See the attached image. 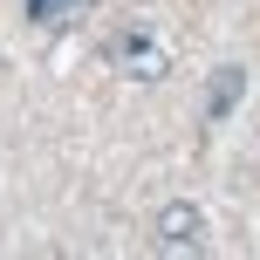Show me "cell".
<instances>
[{
  "instance_id": "6da1fadb",
  "label": "cell",
  "mask_w": 260,
  "mask_h": 260,
  "mask_svg": "<svg viewBox=\"0 0 260 260\" xmlns=\"http://www.w3.org/2000/svg\"><path fill=\"white\" fill-rule=\"evenodd\" d=\"M157 247H171V253L206 247V212H199L192 199H171V206L157 212Z\"/></svg>"
},
{
  "instance_id": "7a4b0ae2",
  "label": "cell",
  "mask_w": 260,
  "mask_h": 260,
  "mask_svg": "<svg viewBox=\"0 0 260 260\" xmlns=\"http://www.w3.org/2000/svg\"><path fill=\"white\" fill-rule=\"evenodd\" d=\"M117 69H123L130 82H157V76H165V48H157L144 27H130V35L117 41Z\"/></svg>"
},
{
  "instance_id": "3957f363",
  "label": "cell",
  "mask_w": 260,
  "mask_h": 260,
  "mask_svg": "<svg viewBox=\"0 0 260 260\" xmlns=\"http://www.w3.org/2000/svg\"><path fill=\"white\" fill-rule=\"evenodd\" d=\"M240 96H247V69H240V62L212 69V89H206V123H226V117L240 110Z\"/></svg>"
},
{
  "instance_id": "277c9868",
  "label": "cell",
  "mask_w": 260,
  "mask_h": 260,
  "mask_svg": "<svg viewBox=\"0 0 260 260\" xmlns=\"http://www.w3.org/2000/svg\"><path fill=\"white\" fill-rule=\"evenodd\" d=\"M69 0H27V21H62Z\"/></svg>"
}]
</instances>
